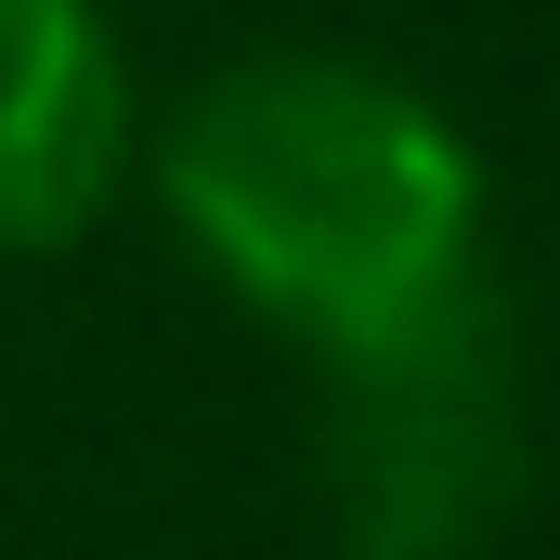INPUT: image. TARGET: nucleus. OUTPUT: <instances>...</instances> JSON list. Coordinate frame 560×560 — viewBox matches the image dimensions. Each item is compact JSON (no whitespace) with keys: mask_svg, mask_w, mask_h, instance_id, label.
I'll list each match as a JSON object with an SVG mask.
<instances>
[{"mask_svg":"<svg viewBox=\"0 0 560 560\" xmlns=\"http://www.w3.org/2000/svg\"><path fill=\"white\" fill-rule=\"evenodd\" d=\"M143 170H156L170 235L313 365L392 352L495 275L469 131L365 52L261 39L209 66L156 118Z\"/></svg>","mask_w":560,"mask_h":560,"instance_id":"f257e3e1","label":"nucleus"},{"mask_svg":"<svg viewBox=\"0 0 560 560\" xmlns=\"http://www.w3.org/2000/svg\"><path fill=\"white\" fill-rule=\"evenodd\" d=\"M143 156L105 0H0V261L79 248Z\"/></svg>","mask_w":560,"mask_h":560,"instance_id":"7ed1b4c3","label":"nucleus"},{"mask_svg":"<svg viewBox=\"0 0 560 560\" xmlns=\"http://www.w3.org/2000/svg\"><path fill=\"white\" fill-rule=\"evenodd\" d=\"M339 560H365V548H339Z\"/></svg>","mask_w":560,"mask_h":560,"instance_id":"20e7f679","label":"nucleus"},{"mask_svg":"<svg viewBox=\"0 0 560 560\" xmlns=\"http://www.w3.org/2000/svg\"><path fill=\"white\" fill-rule=\"evenodd\" d=\"M326 469L365 560H456L522 509V352L482 275L418 339L326 365Z\"/></svg>","mask_w":560,"mask_h":560,"instance_id":"f03ea898","label":"nucleus"}]
</instances>
